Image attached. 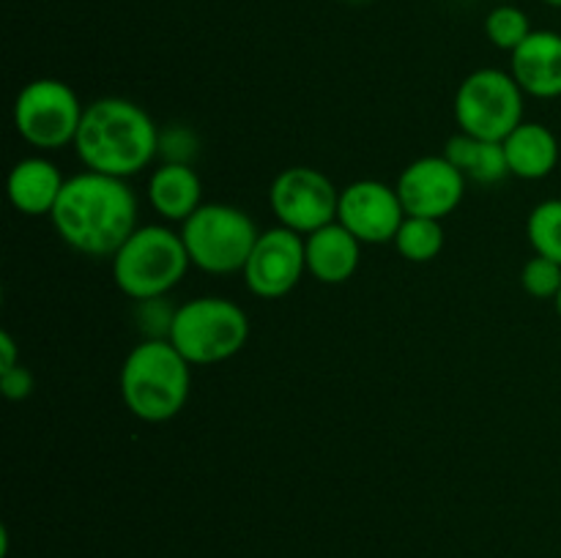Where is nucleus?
<instances>
[{"mask_svg": "<svg viewBox=\"0 0 561 558\" xmlns=\"http://www.w3.org/2000/svg\"><path fill=\"white\" fill-rule=\"evenodd\" d=\"M49 219L60 241L88 257H113L140 228L129 184L93 170L66 178Z\"/></svg>", "mask_w": 561, "mask_h": 558, "instance_id": "f257e3e1", "label": "nucleus"}, {"mask_svg": "<svg viewBox=\"0 0 561 558\" xmlns=\"http://www.w3.org/2000/svg\"><path fill=\"white\" fill-rule=\"evenodd\" d=\"M159 135L162 131L140 104L104 96L85 107L75 151L85 170L126 181L159 156Z\"/></svg>", "mask_w": 561, "mask_h": 558, "instance_id": "f03ea898", "label": "nucleus"}, {"mask_svg": "<svg viewBox=\"0 0 561 558\" xmlns=\"http://www.w3.org/2000/svg\"><path fill=\"white\" fill-rule=\"evenodd\" d=\"M118 388L131 416L162 425L175 419L190 399L192 364L170 339H142L121 364Z\"/></svg>", "mask_w": 561, "mask_h": 558, "instance_id": "7ed1b4c3", "label": "nucleus"}, {"mask_svg": "<svg viewBox=\"0 0 561 558\" xmlns=\"http://www.w3.org/2000/svg\"><path fill=\"white\" fill-rule=\"evenodd\" d=\"M110 260L115 284L131 301L168 295L192 266L181 233L164 224L137 228Z\"/></svg>", "mask_w": 561, "mask_h": 558, "instance_id": "20e7f679", "label": "nucleus"}, {"mask_svg": "<svg viewBox=\"0 0 561 558\" xmlns=\"http://www.w3.org/2000/svg\"><path fill=\"white\" fill-rule=\"evenodd\" d=\"M250 339V317L236 301L201 295L175 310L170 342L192 367L228 361Z\"/></svg>", "mask_w": 561, "mask_h": 558, "instance_id": "39448f33", "label": "nucleus"}, {"mask_svg": "<svg viewBox=\"0 0 561 558\" xmlns=\"http://www.w3.org/2000/svg\"><path fill=\"white\" fill-rule=\"evenodd\" d=\"M179 233L192 266L225 277L244 271L261 230L244 208L230 202H203L186 222H181Z\"/></svg>", "mask_w": 561, "mask_h": 558, "instance_id": "423d86ee", "label": "nucleus"}, {"mask_svg": "<svg viewBox=\"0 0 561 558\" xmlns=\"http://www.w3.org/2000/svg\"><path fill=\"white\" fill-rule=\"evenodd\" d=\"M524 96L510 71L477 69L455 93V120L466 135L504 142L524 124Z\"/></svg>", "mask_w": 561, "mask_h": 558, "instance_id": "0eeeda50", "label": "nucleus"}, {"mask_svg": "<svg viewBox=\"0 0 561 558\" xmlns=\"http://www.w3.org/2000/svg\"><path fill=\"white\" fill-rule=\"evenodd\" d=\"M85 107L75 88L55 77L33 80L14 98V129L27 146L38 151H58L75 146Z\"/></svg>", "mask_w": 561, "mask_h": 558, "instance_id": "6e6552de", "label": "nucleus"}, {"mask_svg": "<svg viewBox=\"0 0 561 558\" xmlns=\"http://www.w3.org/2000/svg\"><path fill=\"white\" fill-rule=\"evenodd\" d=\"M337 186L316 167H288L272 181L268 206L283 228L310 235L337 222Z\"/></svg>", "mask_w": 561, "mask_h": 558, "instance_id": "1a4fd4ad", "label": "nucleus"}, {"mask_svg": "<svg viewBox=\"0 0 561 558\" xmlns=\"http://www.w3.org/2000/svg\"><path fill=\"white\" fill-rule=\"evenodd\" d=\"M305 271V235L277 224L257 235L255 249L241 274L250 293H255L257 299H283L301 282Z\"/></svg>", "mask_w": 561, "mask_h": 558, "instance_id": "9d476101", "label": "nucleus"}, {"mask_svg": "<svg viewBox=\"0 0 561 558\" xmlns=\"http://www.w3.org/2000/svg\"><path fill=\"white\" fill-rule=\"evenodd\" d=\"M405 211L398 189L383 181L362 178L340 189L337 222L362 244H389L403 224Z\"/></svg>", "mask_w": 561, "mask_h": 558, "instance_id": "9b49d317", "label": "nucleus"}, {"mask_svg": "<svg viewBox=\"0 0 561 558\" xmlns=\"http://www.w3.org/2000/svg\"><path fill=\"white\" fill-rule=\"evenodd\" d=\"M398 197L405 217L444 219L460 206L466 178L447 156H420L400 173Z\"/></svg>", "mask_w": 561, "mask_h": 558, "instance_id": "f8f14e48", "label": "nucleus"}, {"mask_svg": "<svg viewBox=\"0 0 561 558\" xmlns=\"http://www.w3.org/2000/svg\"><path fill=\"white\" fill-rule=\"evenodd\" d=\"M510 74L526 96H561V33L531 31L529 38L513 53Z\"/></svg>", "mask_w": 561, "mask_h": 558, "instance_id": "ddd939ff", "label": "nucleus"}, {"mask_svg": "<svg viewBox=\"0 0 561 558\" xmlns=\"http://www.w3.org/2000/svg\"><path fill=\"white\" fill-rule=\"evenodd\" d=\"M64 184L66 178L49 159L27 156L11 167L5 178V195L11 206L25 217H49Z\"/></svg>", "mask_w": 561, "mask_h": 558, "instance_id": "4468645a", "label": "nucleus"}, {"mask_svg": "<svg viewBox=\"0 0 561 558\" xmlns=\"http://www.w3.org/2000/svg\"><path fill=\"white\" fill-rule=\"evenodd\" d=\"M307 271L323 284H343L359 268L362 241L351 235L340 222L327 224L316 233L305 235Z\"/></svg>", "mask_w": 561, "mask_h": 558, "instance_id": "2eb2a0df", "label": "nucleus"}, {"mask_svg": "<svg viewBox=\"0 0 561 558\" xmlns=\"http://www.w3.org/2000/svg\"><path fill=\"white\" fill-rule=\"evenodd\" d=\"M148 202L168 222H186L203 206L201 175L192 164L162 162L148 178Z\"/></svg>", "mask_w": 561, "mask_h": 558, "instance_id": "dca6fc26", "label": "nucleus"}, {"mask_svg": "<svg viewBox=\"0 0 561 558\" xmlns=\"http://www.w3.org/2000/svg\"><path fill=\"white\" fill-rule=\"evenodd\" d=\"M504 156H507L510 175L520 181H542L557 170L559 140L546 124L524 120L504 140Z\"/></svg>", "mask_w": 561, "mask_h": 558, "instance_id": "f3484780", "label": "nucleus"}, {"mask_svg": "<svg viewBox=\"0 0 561 558\" xmlns=\"http://www.w3.org/2000/svg\"><path fill=\"white\" fill-rule=\"evenodd\" d=\"M444 156L460 170L466 181H474V184H499L510 175L504 142L482 140V137L466 135V131H458L447 142Z\"/></svg>", "mask_w": 561, "mask_h": 558, "instance_id": "a211bd4d", "label": "nucleus"}, {"mask_svg": "<svg viewBox=\"0 0 561 558\" xmlns=\"http://www.w3.org/2000/svg\"><path fill=\"white\" fill-rule=\"evenodd\" d=\"M409 263H431L444 249L442 219L405 217L392 241Z\"/></svg>", "mask_w": 561, "mask_h": 558, "instance_id": "6ab92c4d", "label": "nucleus"}, {"mask_svg": "<svg viewBox=\"0 0 561 558\" xmlns=\"http://www.w3.org/2000/svg\"><path fill=\"white\" fill-rule=\"evenodd\" d=\"M526 235L535 255L561 263V200H542L526 219Z\"/></svg>", "mask_w": 561, "mask_h": 558, "instance_id": "aec40b11", "label": "nucleus"}, {"mask_svg": "<svg viewBox=\"0 0 561 558\" xmlns=\"http://www.w3.org/2000/svg\"><path fill=\"white\" fill-rule=\"evenodd\" d=\"M531 31H535V27H531L529 14L513 3H499L496 9L488 11L485 16L488 42L499 49H507L510 55L529 38Z\"/></svg>", "mask_w": 561, "mask_h": 558, "instance_id": "412c9836", "label": "nucleus"}, {"mask_svg": "<svg viewBox=\"0 0 561 558\" xmlns=\"http://www.w3.org/2000/svg\"><path fill=\"white\" fill-rule=\"evenodd\" d=\"M520 288L531 299H557L561 290V263L535 255L531 260H526L524 271H520Z\"/></svg>", "mask_w": 561, "mask_h": 558, "instance_id": "4be33fe9", "label": "nucleus"}, {"mask_svg": "<svg viewBox=\"0 0 561 558\" xmlns=\"http://www.w3.org/2000/svg\"><path fill=\"white\" fill-rule=\"evenodd\" d=\"M179 306H170L164 295L159 299L137 301V323L146 339H170V328H173V317Z\"/></svg>", "mask_w": 561, "mask_h": 558, "instance_id": "5701e85b", "label": "nucleus"}, {"mask_svg": "<svg viewBox=\"0 0 561 558\" xmlns=\"http://www.w3.org/2000/svg\"><path fill=\"white\" fill-rule=\"evenodd\" d=\"M195 148H197L195 137L184 129L159 135V156H162L164 162L190 164V159L195 156Z\"/></svg>", "mask_w": 561, "mask_h": 558, "instance_id": "b1692460", "label": "nucleus"}, {"mask_svg": "<svg viewBox=\"0 0 561 558\" xmlns=\"http://www.w3.org/2000/svg\"><path fill=\"white\" fill-rule=\"evenodd\" d=\"M33 388H36V377H33V372L27 370V367L16 364L14 370L0 372V392L9 399L31 397Z\"/></svg>", "mask_w": 561, "mask_h": 558, "instance_id": "393cba45", "label": "nucleus"}, {"mask_svg": "<svg viewBox=\"0 0 561 558\" xmlns=\"http://www.w3.org/2000/svg\"><path fill=\"white\" fill-rule=\"evenodd\" d=\"M16 364H20V361H16V342H14V337H11L9 332H3V334H0V372L14 370Z\"/></svg>", "mask_w": 561, "mask_h": 558, "instance_id": "a878e982", "label": "nucleus"}, {"mask_svg": "<svg viewBox=\"0 0 561 558\" xmlns=\"http://www.w3.org/2000/svg\"><path fill=\"white\" fill-rule=\"evenodd\" d=\"M553 304H557V312H559V317H561V290H559L557 299H553Z\"/></svg>", "mask_w": 561, "mask_h": 558, "instance_id": "bb28decb", "label": "nucleus"}, {"mask_svg": "<svg viewBox=\"0 0 561 558\" xmlns=\"http://www.w3.org/2000/svg\"><path fill=\"white\" fill-rule=\"evenodd\" d=\"M548 5H553V9H561V0H546Z\"/></svg>", "mask_w": 561, "mask_h": 558, "instance_id": "cd10ccee", "label": "nucleus"}, {"mask_svg": "<svg viewBox=\"0 0 561 558\" xmlns=\"http://www.w3.org/2000/svg\"><path fill=\"white\" fill-rule=\"evenodd\" d=\"M499 3H513V0H499Z\"/></svg>", "mask_w": 561, "mask_h": 558, "instance_id": "c85d7f7f", "label": "nucleus"}]
</instances>
